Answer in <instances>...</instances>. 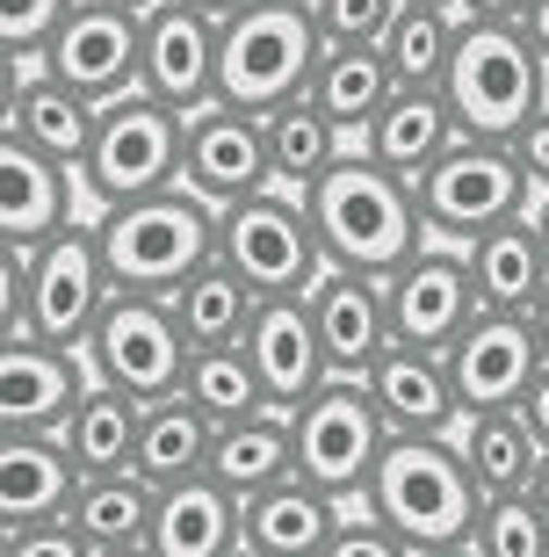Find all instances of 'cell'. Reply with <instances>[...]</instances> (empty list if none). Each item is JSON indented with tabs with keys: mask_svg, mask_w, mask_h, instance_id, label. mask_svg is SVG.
Listing matches in <instances>:
<instances>
[{
	"mask_svg": "<svg viewBox=\"0 0 549 557\" xmlns=\"http://www.w3.org/2000/svg\"><path fill=\"white\" fill-rule=\"evenodd\" d=\"M267 152H275V182L297 188V196H311V188L354 152V138H347L311 95H297V102H283L275 116H267Z\"/></svg>",
	"mask_w": 549,
	"mask_h": 557,
	"instance_id": "32",
	"label": "cell"
},
{
	"mask_svg": "<svg viewBox=\"0 0 549 557\" xmlns=\"http://www.w3.org/2000/svg\"><path fill=\"white\" fill-rule=\"evenodd\" d=\"M542 0H463V15H477V22H528Z\"/></svg>",
	"mask_w": 549,
	"mask_h": 557,
	"instance_id": "45",
	"label": "cell"
},
{
	"mask_svg": "<svg viewBox=\"0 0 549 557\" xmlns=\"http://www.w3.org/2000/svg\"><path fill=\"white\" fill-rule=\"evenodd\" d=\"M188 333L174 319L166 297H130L116 289V305L102 311V326L87 341V370L95 384L138 398V406H160V398H182V376H188Z\"/></svg>",
	"mask_w": 549,
	"mask_h": 557,
	"instance_id": "11",
	"label": "cell"
},
{
	"mask_svg": "<svg viewBox=\"0 0 549 557\" xmlns=\"http://www.w3.org/2000/svg\"><path fill=\"white\" fill-rule=\"evenodd\" d=\"M210 478H217L232 499H253L267 485H289L297 478V434H289V413H246L224 420L217 442H210Z\"/></svg>",
	"mask_w": 549,
	"mask_h": 557,
	"instance_id": "26",
	"label": "cell"
},
{
	"mask_svg": "<svg viewBox=\"0 0 549 557\" xmlns=\"http://www.w3.org/2000/svg\"><path fill=\"white\" fill-rule=\"evenodd\" d=\"M390 283V326H398V341L405 348H434L448 355L456 341L470 333V319H477V283H470V261L463 247H420L398 275H384Z\"/></svg>",
	"mask_w": 549,
	"mask_h": 557,
	"instance_id": "15",
	"label": "cell"
},
{
	"mask_svg": "<svg viewBox=\"0 0 549 557\" xmlns=\"http://www.w3.org/2000/svg\"><path fill=\"white\" fill-rule=\"evenodd\" d=\"M95 557H152V543H130V550H95Z\"/></svg>",
	"mask_w": 549,
	"mask_h": 557,
	"instance_id": "51",
	"label": "cell"
},
{
	"mask_svg": "<svg viewBox=\"0 0 549 557\" xmlns=\"http://www.w3.org/2000/svg\"><path fill=\"white\" fill-rule=\"evenodd\" d=\"M528 499H535V507H542V515H549V456H542V463H535V485H528Z\"/></svg>",
	"mask_w": 549,
	"mask_h": 557,
	"instance_id": "47",
	"label": "cell"
},
{
	"mask_svg": "<svg viewBox=\"0 0 549 557\" xmlns=\"http://www.w3.org/2000/svg\"><path fill=\"white\" fill-rule=\"evenodd\" d=\"M412 188H420L427 232L441 247H470L491 225H513L535 210V182L521 174L513 145H485V138H463L456 152H441Z\"/></svg>",
	"mask_w": 549,
	"mask_h": 557,
	"instance_id": "10",
	"label": "cell"
},
{
	"mask_svg": "<svg viewBox=\"0 0 549 557\" xmlns=\"http://www.w3.org/2000/svg\"><path fill=\"white\" fill-rule=\"evenodd\" d=\"M513 413L528 420V434H535V442H542V456H549V362H542V370H535L528 398H521V406H513Z\"/></svg>",
	"mask_w": 549,
	"mask_h": 557,
	"instance_id": "44",
	"label": "cell"
},
{
	"mask_svg": "<svg viewBox=\"0 0 549 557\" xmlns=\"http://www.w3.org/2000/svg\"><path fill=\"white\" fill-rule=\"evenodd\" d=\"M304 8H311V0H304Z\"/></svg>",
	"mask_w": 549,
	"mask_h": 557,
	"instance_id": "56",
	"label": "cell"
},
{
	"mask_svg": "<svg viewBox=\"0 0 549 557\" xmlns=\"http://www.w3.org/2000/svg\"><path fill=\"white\" fill-rule=\"evenodd\" d=\"M138 65H145V15H130L116 0H80L59 22V37L43 44L37 73L65 81L73 95H87V102L102 109V102L138 87Z\"/></svg>",
	"mask_w": 549,
	"mask_h": 557,
	"instance_id": "12",
	"label": "cell"
},
{
	"mask_svg": "<svg viewBox=\"0 0 549 557\" xmlns=\"http://www.w3.org/2000/svg\"><path fill=\"white\" fill-rule=\"evenodd\" d=\"M528 218H535V232H542V253H549V196H535V210H528Z\"/></svg>",
	"mask_w": 549,
	"mask_h": 557,
	"instance_id": "50",
	"label": "cell"
},
{
	"mask_svg": "<svg viewBox=\"0 0 549 557\" xmlns=\"http://www.w3.org/2000/svg\"><path fill=\"white\" fill-rule=\"evenodd\" d=\"M239 550V499L217 478H188L166 485L160 515H152V557H232Z\"/></svg>",
	"mask_w": 549,
	"mask_h": 557,
	"instance_id": "28",
	"label": "cell"
},
{
	"mask_svg": "<svg viewBox=\"0 0 549 557\" xmlns=\"http://www.w3.org/2000/svg\"><path fill=\"white\" fill-rule=\"evenodd\" d=\"M535 370H542V348H535L521 311H477L470 333L448 348V376H456L463 420L470 413H513L528 398Z\"/></svg>",
	"mask_w": 549,
	"mask_h": 557,
	"instance_id": "16",
	"label": "cell"
},
{
	"mask_svg": "<svg viewBox=\"0 0 549 557\" xmlns=\"http://www.w3.org/2000/svg\"><path fill=\"white\" fill-rule=\"evenodd\" d=\"M390 95H398V73H390V59L376 51V44H326L319 81H311V102L326 109L354 145H362L369 124L390 109Z\"/></svg>",
	"mask_w": 549,
	"mask_h": 557,
	"instance_id": "29",
	"label": "cell"
},
{
	"mask_svg": "<svg viewBox=\"0 0 549 557\" xmlns=\"http://www.w3.org/2000/svg\"><path fill=\"white\" fill-rule=\"evenodd\" d=\"M441 95L456 102L463 138L513 145L535 109H549V59H542V44L528 37V22L463 15V37H456Z\"/></svg>",
	"mask_w": 549,
	"mask_h": 557,
	"instance_id": "4",
	"label": "cell"
},
{
	"mask_svg": "<svg viewBox=\"0 0 549 557\" xmlns=\"http://www.w3.org/2000/svg\"><path fill=\"white\" fill-rule=\"evenodd\" d=\"M80 493V463L59 434H0V529L65 521Z\"/></svg>",
	"mask_w": 549,
	"mask_h": 557,
	"instance_id": "22",
	"label": "cell"
},
{
	"mask_svg": "<svg viewBox=\"0 0 549 557\" xmlns=\"http://www.w3.org/2000/svg\"><path fill=\"white\" fill-rule=\"evenodd\" d=\"M319 59H326V37L304 0H246L239 15H224L217 102L246 116H275L283 102L311 95Z\"/></svg>",
	"mask_w": 549,
	"mask_h": 557,
	"instance_id": "6",
	"label": "cell"
},
{
	"mask_svg": "<svg viewBox=\"0 0 549 557\" xmlns=\"http://www.w3.org/2000/svg\"><path fill=\"white\" fill-rule=\"evenodd\" d=\"M528 37L542 44V59H549V0H542V8H535V15H528Z\"/></svg>",
	"mask_w": 549,
	"mask_h": 557,
	"instance_id": "48",
	"label": "cell"
},
{
	"mask_svg": "<svg viewBox=\"0 0 549 557\" xmlns=\"http://www.w3.org/2000/svg\"><path fill=\"white\" fill-rule=\"evenodd\" d=\"M217 261L253 297H311V283L326 275V247H319L311 203L283 182L246 196V203H224L217 210Z\"/></svg>",
	"mask_w": 549,
	"mask_h": 557,
	"instance_id": "8",
	"label": "cell"
},
{
	"mask_svg": "<svg viewBox=\"0 0 549 557\" xmlns=\"http://www.w3.org/2000/svg\"><path fill=\"white\" fill-rule=\"evenodd\" d=\"M188 8H203V15H217V22H224V15H239L246 0H188Z\"/></svg>",
	"mask_w": 549,
	"mask_h": 557,
	"instance_id": "49",
	"label": "cell"
},
{
	"mask_svg": "<svg viewBox=\"0 0 549 557\" xmlns=\"http://www.w3.org/2000/svg\"><path fill=\"white\" fill-rule=\"evenodd\" d=\"M463 145V124H456V102H448L441 87H398L390 95V109L369 124L362 152L376 166H390V174H405V182H420L441 152H456Z\"/></svg>",
	"mask_w": 549,
	"mask_h": 557,
	"instance_id": "25",
	"label": "cell"
},
{
	"mask_svg": "<svg viewBox=\"0 0 549 557\" xmlns=\"http://www.w3.org/2000/svg\"><path fill=\"white\" fill-rule=\"evenodd\" d=\"M311 15H319L326 44H376L384 51L390 22L405 15V0H311Z\"/></svg>",
	"mask_w": 549,
	"mask_h": 557,
	"instance_id": "40",
	"label": "cell"
},
{
	"mask_svg": "<svg viewBox=\"0 0 549 557\" xmlns=\"http://www.w3.org/2000/svg\"><path fill=\"white\" fill-rule=\"evenodd\" d=\"M528 333H535V348H542V362H549V283H542V297L528 305Z\"/></svg>",
	"mask_w": 549,
	"mask_h": 557,
	"instance_id": "46",
	"label": "cell"
},
{
	"mask_svg": "<svg viewBox=\"0 0 549 557\" xmlns=\"http://www.w3.org/2000/svg\"><path fill=\"white\" fill-rule=\"evenodd\" d=\"M182 188H196L203 203H246L275 188V152H267V116H246V109H196L182 138Z\"/></svg>",
	"mask_w": 549,
	"mask_h": 557,
	"instance_id": "13",
	"label": "cell"
},
{
	"mask_svg": "<svg viewBox=\"0 0 549 557\" xmlns=\"http://www.w3.org/2000/svg\"><path fill=\"white\" fill-rule=\"evenodd\" d=\"M289 434H297V478L319 485V493L362 507L369 478L390 449V428L369 398V376H326L319 392L289 413Z\"/></svg>",
	"mask_w": 549,
	"mask_h": 557,
	"instance_id": "9",
	"label": "cell"
},
{
	"mask_svg": "<svg viewBox=\"0 0 549 557\" xmlns=\"http://www.w3.org/2000/svg\"><path fill=\"white\" fill-rule=\"evenodd\" d=\"M319 557H412V550H405L398 536H390V529H384L376 515H369V507H347L340 529H333V543H326Z\"/></svg>",
	"mask_w": 549,
	"mask_h": 557,
	"instance_id": "41",
	"label": "cell"
},
{
	"mask_svg": "<svg viewBox=\"0 0 549 557\" xmlns=\"http://www.w3.org/2000/svg\"><path fill=\"white\" fill-rule=\"evenodd\" d=\"M311 319H319V341H326L333 376H369L398 348V326H390V283L384 275H354V269H326L311 283Z\"/></svg>",
	"mask_w": 549,
	"mask_h": 557,
	"instance_id": "19",
	"label": "cell"
},
{
	"mask_svg": "<svg viewBox=\"0 0 549 557\" xmlns=\"http://www.w3.org/2000/svg\"><path fill=\"white\" fill-rule=\"evenodd\" d=\"M347 499L319 493L304 478L289 485H267V493L239 499V550H261V557H319L340 529Z\"/></svg>",
	"mask_w": 549,
	"mask_h": 557,
	"instance_id": "23",
	"label": "cell"
},
{
	"mask_svg": "<svg viewBox=\"0 0 549 557\" xmlns=\"http://www.w3.org/2000/svg\"><path fill=\"white\" fill-rule=\"evenodd\" d=\"M0 557H95L73 521H37V529H0Z\"/></svg>",
	"mask_w": 549,
	"mask_h": 557,
	"instance_id": "42",
	"label": "cell"
},
{
	"mask_svg": "<svg viewBox=\"0 0 549 557\" xmlns=\"http://www.w3.org/2000/svg\"><path fill=\"white\" fill-rule=\"evenodd\" d=\"M182 138H188V116L166 109L160 95H145V87L102 102L95 145L80 160L87 203L116 210V203H138V196H160V188H182Z\"/></svg>",
	"mask_w": 549,
	"mask_h": 557,
	"instance_id": "7",
	"label": "cell"
},
{
	"mask_svg": "<svg viewBox=\"0 0 549 557\" xmlns=\"http://www.w3.org/2000/svg\"><path fill=\"white\" fill-rule=\"evenodd\" d=\"M369 398H376L390 434H456L463 428V398H456L448 355H434V348H405L398 341L369 370Z\"/></svg>",
	"mask_w": 549,
	"mask_h": 557,
	"instance_id": "21",
	"label": "cell"
},
{
	"mask_svg": "<svg viewBox=\"0 0 549 557\" xmlns=\"http://www.w3.org/2000/svg\"><path fill=\"white\" fill-rule=\"evenodd\" d=\"M434 557H477V550H470V543H463V550H434Z\"/></svg>",
	"mask_w": 549,
	"mask_h": 557,
	"instance_id": "53",
	"label": "cell"
},
{
	"mask_svg": "<svg viewBox=\"0 0 549 557\" xmlns=\"http://www.w3.org/2000/svg\"><path fill=\"white\" fill-rule=\"evenodd\" d=\"M463 261H470V283H477V305H485V311H521V319H528V305L542 297V283H549V253H542L535 218L491 225L485 239H470V247H463Z\"/></svg>",
	"mask_w": 549,
	"mask_h": 557,
	"instance_id": "27",
	"label": "cell"
},
{
	"mask_svg": "<svg viewBox=\"0 0 549 557\" xmlns=\"http://www.w3.org/2000/svg\"><path fill=\"white\" fill-rule=\"evenodd\" d=\"M456 37H463V8L405 0V15L390 22V37H384V59L398 73V87H441L448 59H456Z\"/></svg>",
	"mask_w": 549,
	"mask_h": 557,
	"instance_id": "36",
	"label": "cell"
},
{
	"mask_svg": "<svg viewBox=\"0 0 549 557\" xmlns=\"http://www.w3.org/2000/svg\"><path fill=\"white\" fill-rule=\"evenodd\" d=\"M232 557H261V550H232Z\"/></svg>",
	"mask_w": 549,
	"mask_h": 557,
	"instance_id": "55",
	"label": "cell"
},
{
	"mask_svg": "<svg viewBox=\"0 0 549 557\" xmlns=\"http://www.w3.org/2000/svg\"><path fill=\"white\" fill-rule=\"evenodd\" d=\"M116 8H130V15H152V8H160V0H116Z\"/></svg>",
	"mask_w": 549,
	"mask_h": 557,
	"instance_id": "52",
	"label": "cell"
},
{
	"mask_svg": "<svg viewBox=\"0 0 549 557\" xmlns=\"http://www.w3.org/2000/svg\"><path fill=\"white\" fill-rule=\"evenodd\" d=\"M166 305H174V319H182L188 348H239L246 326H253V311H261V297L224 269V261H210V269H196Z\"/></svg>",
	"mask_w": 549,
	"mask_h": 557,
	"instance_id": "35",
	"label": "cell"
},
{
	"mask_svg": "<svg viewBox=\"0 0 549 557\" xmlns=\"http://www.w3.org/2000/svg\"><path fill=\"white\" fill-rule=\"evenodd\" d=\"M95 124H102V109L87 102V95H73L65 81H51V73H8V124H0V138L37 145V152H51V160H65L80 174L87 145H95Z\"/></svg>",
	"mask_w": 549,
	"mask_h": 557,
	"instance_id": "24",
	"label": "cell"
},
{
	"mask_svg": "<svg viewBox=\"0 0 549 557\" xmlns=\"http://www.w3.org/2000/svg\"><path fill=\"white\" fill-rule=\"evenodd\" d=\"M0 269H8V341H59V348H80L95 341L102 311L116 305V275L102 261V239H95V218L43 247H0Z\"/></svg>",
	"mask_w": 549,
	"mask_h": 557,
	"instance_id": "2",
	"label": "cell"
},
{
	"mask_svg": "<svg viewBox=\"0 0 549 557\" xmlns=\"http://www.w3.org/2000/svg\"><path fill=\"white\" fill-rule=\"evenodd\" d=\"M311 225H319V247H326V269H354V275H398L412 253L427 247V210H420V188L405 174L376 166L354 145L326 182L304 196Z\"/></svg>",
	"mask_w": 549,
	"mask_h": 557,
	"instance_id": "1",
	"label": "cell"
},
{
	"mask_svg": "<svg viewBox=\"0 0 549 557\" xmlns=\"http://www.w3.org/2000/svg\"><path fill=\"white\" fill-rule=\"evenodd\" d=\"M73 188H80V174L65 160H51V152H37V145L22 138H0V247H43V239H59V232H73L80 218H73Z\"/></svg>",
	"mask_w": 549,
	"mask_h": 557,
	"instance_id": "20",
	"label": "cell"
},
{
	"mask_svg": "<svg viewBox=\"0 0 549 557\" xmlns=\"http://www.w3.org/2000/svg\"><path fill=\"white\" fill-rule=\"evenodd\" d=\"M80 0H0V51H8V73H22V59H43V44L59 37V22L73 15Z\"/></svg>",
	"mask_w": 549,
	"mask_h": 557,
	"instance_id": "39",
	"label": "cell"
},
{
	"mask_svg": "<svg viewBox=\"0 0 549 557\" xmlns=\"http://www.w3.org/2000/svg\"><path fill=\"white\" fill-rule=\"evenodd\" d=\"M182 398L196 406L203 420H246V413H267L261 398V376L246 362V348H196L188 355V376H182Z\"/></svg>",
	"mask_w": 549,
	"mask_h": 557,
	"instance_id": "37",
	"label": "cell"
},
{
	"mask_svg": "<svg viewBox=\"0 0 549 557\" xmlns=\"http://www.w3.org/2000/svg\"><path fill=\"white\" fill-rule=\"evenodd\" d=\"M470 550L477 557H549V515L528 493H499V499L477 507Z\"/></svg>",
	"mask_w": 549,
	"mask_h": 557,
	"instance_id": "38",
	"label": "cell"
},
{
	"mask_svg": "<svg viewBox=\"0 0 549 557\" xmlns=\"http://www.w3.org/2000/svg\"><path fill=\"white\" fill-rule=\"evenodd\" d=\"M239 348H246V362L261 376V398L275 413H297V406L333 376L319 319H311V297H261V311H253V326H246Z\"/></svg>",
	"mask_w": 549,
	"mask_h": 557,
	"instance_id": "17",
	"label": "cell"
},
{
	"mask_svg": "<svg viewBox=\"0 0 549 557\" xmlns=\"http://www.w3.org/2000/svg\"><path fill=\"white\" fill-rule=\"evenodd\" d=\"M362 507L412 557H434V550H463L470 543L485 493H477L456 434H390V449L376 463V478H369Z\"/></svg>",
	"mask_w": 549,
	"mask_h": 557,
	"instance_id": "3",
	"label": "cell"
},
{
	"mask_svg": "<svg viewBox=\"0 0 549 557\" xmlns=\"http://www.w3.org/2000/svg\"><path fill=\"white\" fill-rule=\"evenodd\" d=\"M138 428H145L138 398L109 392V384H87L80 406L65 413L59 442L73 449L80 478H116V471H138Z\"/></svg>",
	"mask_w": 549,
	"mask_h": 557,
	"instance_id": "30",
	"label": "cell"
},
{
	"mask_svg": "<svg viewBox=\"0 0 549 557\" xmlns=\"http://www.w3.org/2000/svg\"><path fill=\"white\" fill-rule=\"evenodd\" d=\"M217 51H224V22L188 8V0H160L145 15V65H138V87L160 95L166 109H196L217 102Z\"/></svg>",
	"mask_w": 549,
	"mask_h": 557,
	"instance_id": "14",
	"label": "cell"
},
{
	"mask_svg": "<svg viewBox=\"0 0 549 557\" xmlns=\"http://www.w3.org/2000/svg\"><path fill=\"white\" fill-rule=\"evenodd\" d=\"M513 160H521V174L535 182V196H549V109H535L528 124H521V138H513Z\"/></svg>",
	"mask_w": 549,
	"mask_h": 557,
	"instance_id": "43",
	"label": "cell"
},
{
	"mask_svg": "<svg viewBox=\"0 0 549 557\" xmlns=\"http://www.w3.org/2000/svg\"><path fill=\"white\" fill-rule=\"evenodd\" d=\"M456 449H463L477 493L499 499V493H528L535 485V463H542V442L528 434L521 413H470L456 428Z\"/></svg>",
	"mask_w": 549,
	"mask_h": 557,
	"instance_id": "33",
	"label": "cell"
},
{
	"mask_svg": "<svg viewBox=\"0 0 549 557\" xmlns=\"http://www.w3.org/2000/svg\"><path fill=\"white\" fill-rule=\"evenodd\" d=\"M210 442H217V420H203L188 398H160L145 406V428H138V478L152 485H188V478L210 471Z\"/></svg>",
	"mask_w": 549,
	"mask_h": 557,
	"instance_id": "34",
	"label": "cell"
},
{
	"mask_svg": "<svg viewBox=\"0 0 549 557\" xmlns=\"http://www.w3.org/2000/svg\"><path fill=\"white\" fill-rule=\"evenodd\" d=\"M427 8H463V0H427Z\"/></svg>",
	"mask_w": 549,
	"mask_h": 557,
	"instance_id": "54",
	"label": "cell"
},
{
	"mask_svg": "<svg viewBox=\"0 0 549 557\" xmlns=\"http://www.w3.org/2000/svg\"><path fill=\"white\" fill-rule=\"evenodd\" d=\"M152 515H160V485L138 471H116V478H80L65 521L87 550H130V543H152Z\"/></svg>",
	"mask_w": 549,
	"mask_h": 557,
	"instance_id": "31",
	"label": "cell"
},
{
	"mask_svg": "<svg viewBox=\"0 0 549 557\" xmlns=\"http://www.w3.org/2000/svg\"><path fill=\"white\" fill-rule=\"evenodd\" d=\"M87 384H95V370L80 348L8 341L0 348V434H59Z\"/></svg>",
	"mask_w": 549,
	"mask_h": 557,
	"instance_id": "18",
	"label": "cell"
},
{
	"mask_svg": "<svg viewBox=\"0 0 549 557\" xmlns=\"http://www.w3.org/2000/svg\"><path fill=\"white\" fill-rule=\"evenodd\" d=\"M95 239L130 297H174L196 269L217 261V203H203L196 188H160L138 203L95 210Z\"/></svg>",
	"mask_w": 549,
	"mask_h": 557,
	"instance_id": "5",
	"label": "cell"
}]
</instances>
